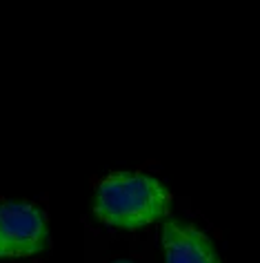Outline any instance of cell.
I'll use <instances>...</instances> for the list:
<instances>
[{
    "mask_svg": "<svg viewBox=\"0 0 260 263\" xmlns=\"http://www.w3.org/2000/svg\"><path fill=\"white\" fill-rule=\"evenodd\" d=\"M171 194L158 179L140 172L105 176L94 194V214L114 228L138 230L162 219Z\"/></svg>",
    "mask_w": 260,
    "mask_h": 263,
    "instance_id": "obj_1",
    "label": "cell"
},
{
    "mask_svg": "<svg viewBox=\"0 0 260 263\" xmlns=\"http://www.w3.org/2000/svg\"><path fill=\"white\" fill-rule=\"evenodd\" d=\"M47 246L42 210L23 201L0 203V259L31 256Z\"/></svg>",
    "mask_w": 260,
    "mask_h": 263,
    "instance_id": "obj_2",
    "label": "cell"
},
{
    "mask_svg": "<svg viewBox=\"0 0 260 263\" xmlns=\"http://www.w3.org/2000/svg\"><path fill=\"white\" fill-rule=\"evenodd\" d=\"M165 263H220L213 241L193 223L169 219L162 228Z\"/></svg>",
    "mask_w": 260,
    "mask_h": 263,
    "instance_id": "obj_3",
    "label": "cell"
},
{
    "mask_svg": "<svg viewBox=\"0 0 260 263\" xmlns=\"http://www.w3.org/2000/svg\"><path fill=\"white\" fill-rule=\"evenodd\" d=\"M114 263H132V261H114Z\"/></svg>",
    "mask_w": 260,
    "mask_h": 263,
    "instance_id": "obj_4",
    "label": "cell"
}]
</instances>
